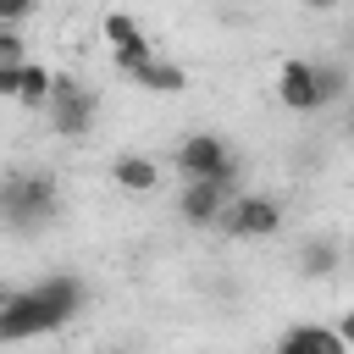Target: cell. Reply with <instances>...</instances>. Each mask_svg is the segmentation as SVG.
Masks as SVG:
<instances>
[{
	"instance_id": "cell-1",
	"label": "cell",
	"mask_w": 354,
	"mask_h": 354,
	"mask_svg": "<svg viewBox=\"0 0 354 354\" xmlns=\"http://www.w3.org/2000/svg\"><path fill=\"white\" fill-rule=\"evenodd\" d=\"M61 216V188L50 171H11L0 183V221L28 232V227H50Z\"/></svg>"
},
{
	"instance_id": "cell-2",
	"label": "cell",
	"mask_w": 354,
	"mask_h": 354,
	"mask_svg": "<svg viewBox=\"0 0 354 354\" xmlns=\"http://www.w3.org/2000/svg\"><path fill=\"white\" fill-rule=\"evenodd\" d=\"M72 315L66 310H55L39 288H28V293H17L11 288V299L0 304V343H17V337H44V332H55V326H66Z\"/></svg>"
},
{
	"instance_id": "cell-3",
	"label": "cell",
	"mask_w": 354,
	"mask_h": 354,
	"mask_svg": "<svg viewBox=\"0 0 354 354\" xmlns=\"http://www.w3.org/2000/svg\"><path fill=\"white\" fill-rule=\"evenodd\" d=\"M44 105H50V122H55L61 138L77 144V138L94 133V116H100V94H94V88H83V83H72V77H50Z\"/></svg>"
},
{
	"instance_id": "cell-4",
	"label": "cell",
	"mask_w": 354,
	"mask_h": 354,
	"mask_svg": "<svg viewBox=\"0 0 354 354\" xmlns=\"http://www.w3.org/2000/svg\"><path fill=\"white\" fill-rule=\"evenodd\" d=\"M232 194H238V166H227V171H205V177H188L183 194H177V216H183L188 227H210Z\"/></svg>"
},
{
	"instance_id": "cell-5",
	"label": "cell",
	"mask_w": 354,
	"mask_h": 354,
	"mask_svg": "<svg viewBox=\"0 0 354 354\" xmlns=\"http://www.w3.org/2000/svg\"><path fill=\"white\" fill-rule=\"evenodd\" d=\"M232 238H271L277 227H282V205L277 199H266V194H249V199H227L221 205V216H216Z\"/></svg>"
},
{
	"instance_id": "cell-6",
	"label": "cell",
	"mask_w": 354,
	"mask_h": 354,
	"mask_svg": "<svg viewBox=\"0 0 354 354\" xmlns=\"http://www.w3.org/2000/svg\"><path fill=\"white\" fill-rule=\"evenodd\" d=\"M171 160H177L183 177H205V171H227V166H238L232 149L221 144V133H188V138L171 149Z\"/></svg>"
},
{
	"instance_id": "cell-7",
	"label": "cell",
	"mask_w": 354,
	"mask_h": 354,
	"mask_svg": "<svg viewBox=\"0 0 354 354\" xmlns=\"http://www.w3.org/2000/svg\"><path fill=\"white\" fill-rule=\"evenodd\" d=\"M277 100H282L288 111H321L315 61H282V72H277Z\"/></svg>"
},
{
	"instance_id": "cell-8",
	"label": "cell",
	"mask_w": 354,
	"mask_h": 354,
	"mask_svg": "<svg viewBox=\"0 0 354 354\" xmlns=\"http://www.w3.org/2000/svg\"><path fill=\"white\" fill-rule=\"evenodd\" d=\"M277 354H348V337L326 326H288L277 337Z\"/></svg>"
},
{
	"instance_id": "cell-9",
	"label": "cell",
	"mask_w": 354,
	"mask_h": 354,
	"mask_svg": "<svg viewBox=\"0 0 354 354\" xmlns=\"http://www.w3.org/2000/svg\"><path fill=\"white\" fill-rule=\"evenodd\" d=\"M111 183L127 188V194H149V188L160 183V166H155L149 155H116V160H111Z\"/></svg>"
},
{
	"instance_id": "cell-10",
	"label": "cell",
	"mask_w": 354,
	"mask_h": 354,
	"mask_svg": "<svg viewBox=\"0 0 354 354\" xmlns=\"http://www.w3.org/2000/svg\"><path fill=\"white\" fill-rule=\"evenodd\" d=\"M133 83H138V88H149V94H177L188 77H183V66H177V61H155V55H149V61H138V66H133Z\"/></svg>"
},
{
	"instance_id": "cell-11",
	"label": "cell",
	"mask_w": 354,
	"mask_h": 354,
	"mask_svg": "<svg viewBox=\"0 0 354 354\" xmlns=\"http://www.w3.org/2000/svg\"><path fill=\"white\" fill-rule=\"evenodd\" d=\"M299 260H304V277H332L343 266V243L337 238H304Z\"/></svg>"
},
{
	"instance_id": "cell-12",
	"label": "cell",
	"mask_w": 354,
	"mask_h": 354,
	"mask_svg": "<svg viewBox=\"0 0 354 354\" xmlns=\"http://www.w3.org/2000/svg\"><path fill=\"white\" fill-rule=\"evenodd\" d=\"M39 293H44L55 310H66V315H77V310H83V282H77V277H44V282H39Z\"/></svg>"
},
{
	"instance_id": "cell-13",
	"label": "cell",
	"mask_w": 354,
	"mask_h": 354,
	"mask_svg": "<svg viewBox=\"0 0 354 354\" xmlns=\"http://www.w3.org/2000/svg\"><path fill=\"white\" fill-rule=\"evenodd\" d=\"M343 88H348L343 61H315V94H321V105H337V100H343Z\"/></svg>"
},
{
	"instance_id": "cell-14",
	"label": "cell",
	"mask_w": 354,
	"mask_h": 354,
	"mask_svg": "<svg viewBox=\"0 0 354 354\" xmlns=\"http://www.w3.org/2000/svg\"><path fill=\"white\" fill-rule=\"evenodd\" d=\"M50 77H55V72H44V66L22 61V83H17V100H22V105H44V94H50Z\"/></svg>"
},
{
	"instance_id": "cell-15",
	"label": "cell",
	"mask_w": 354,
	"mask_h": 354,
	"mask_svg": "<svg viewBox=\"0 0 354 354\" xmlns=\"http://www.w3.org/2000/svg\"><path fill=\"white\" fill-rule=\"evenodd\" d=\"M105 39H111V44H133V39H144V33H138V22H133L127 11H111V17H105Z\"/></svg>"
},
{
	"instance_id": "cell-16",
	"label": "cell",
	"mask_w": 354,
	"mask_h": 354,
	"mask_svg": "<svg viewBox=\"0 0 354 354\" xmlns=\"http://www.w3.org/2000/svg\"><path fill=\"white\" fill-rule=\"evenodd\" d=\"M28 55V39L17 33V22H0V61H22Z\"/></svg>"
},
{
	"instance_id": "cell-17",
	"label": "cell",
	"mask_w": 354,
	"mask_h": 354,
	"mask_svg": "<svg viewBox=\"0 0 354 354\" xmlns=\"http://www.w3.org/2000/svg\"><path fill=\"white\" fill-rule=\"evenodd\" d=\"M149 55H155V50H149V39H133V44H116V66H122V72H133V66H138V61H149Z\"/></svg>"
},
{
	"instance_id": "cell-18",
	"label": "cell",
	"mask_w": 354,
	"mask_h": 354,
	"mask_svg": "<svg viewBox=\"0 0 354 354\" xmlns=\"http://www.w3.org/2000/svg\"><path fill=\"white\" fill-rule=\"evenodd\" d=\"M28 61V55H22ZM22 61H0V94L17 100V83H22Z\"/></svg>"
},
{
	"instance_id": "cell-19",
	"label": "cell",
	"mask_w": 354,
	"mask_h": 354,
	"mask_svg": "<svg viewBox=\"0 0 354 354\" xmlns=\"http://www.w3.org/2000/svg\"><path fill=\"white\" fill-rule=\"evenodd\" d=\"M33 6L39 0H0V22H22V17H33Z\"/></svg>"
},
{
	"instance_id": "cell-20",
	"label": "cell",
	"mask_w": 354,
	"mask_h": 354,
	"mask_svg": "<svg viewBox=\"0 0 354 354\" xmlns=\"http://www.w3.org/2000/svg\"><path fill=\"white\" fill-rule=\"evenodd\" d=\"M310 6H315V11H332V6H337V0H310Z\"/></svg>"
},
{
	"instance_id": "cell-21",
	"label": "cell",
	"mask_w": 354,
	"mask_h": 354,
	"mask_svg": "<svg viewBox=\"0 0 354 354\" xmlns=\"http://www.w3.org/2000/svg\"><path fill=\"white\" fill-rule=\"evenodd\" d=\"M6 299H11V288H6V282H0V304H6Z\"/></svg>"
}]
</instances>
